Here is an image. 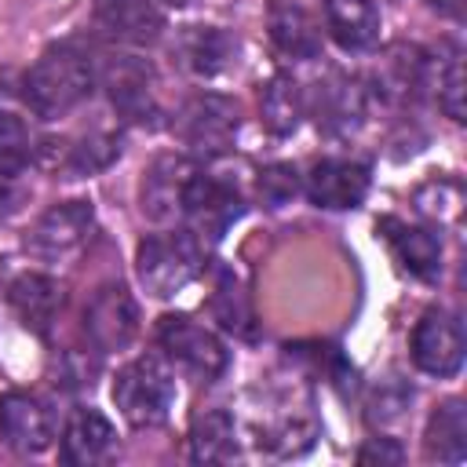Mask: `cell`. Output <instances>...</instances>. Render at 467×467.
Returning a JSON list of instances; mask_svg holds the SVG:
<instances>
[{"label":"cell","mask_w":467,"mask_h":467,"mask_svg":"<svg viewBox=\"0 0 467 467\" xmlns=\"http://www.w3.org/2000/svg\"><path fill=\"white\" fill-rule=\"evenodd\" d=\"M91 88H95V62L84 47L69 40L47 47L22 77V99L44 120L73 113L91 95Z\"/></svg>","instance_id":"6da1fadb"},{"label":"cell","mask_w":467,"mask_h":467,"mask_svg":"<svg viewBox=\"0 0 467 467\" xmlns=\"http://www.w3.org/2000/svg\"><path fill=\"white\" fill-rule=\"evenodd\" d=\"M113 405L135 431L161 427L175 405V376L157 354L128 361L113 379Z\"/></svg>","instance_id":"7a4b0ae2"},{"label":"cell","mask_w":467,"mask_h":467,"mask_svg":"<svg viewBox=\"0 0 467 467\" xmlns=\"http://www.w3.org/2000/svg\"><path fill=\"white\" fill-rule=\"evenodd\" d=\"M139 281L150 296L157 299H171L179 296L204 266V244L182 226V230H168V234H150L139 244Z\"/></svg>","instance_id":"3957f363"},{"label":"cell","mask_w":467,"mask_h":467,"mask_svg":"<svg viewBox=\"0 0 467 467\" xmlns=\"http://www.w3.org/2000/svg\"><path fill=\"white\" fill-rule=\"evenodd\" d=\"M241 212H244L241 193L230 182H223V179H215L201 168L193 171V179L186 186V197H182V223L204 248L215 244L241 219Z\"/></svg>","instance_id":"277c9868"},{"label":"cell","mask_w":467,"mask_h":467,"mask_svg":"<svg viewBox=\"0 0 467 467\" xmlns=\"http://www.w3.org/2000/svg\"><path fill=\"white\" fill-rule=\"evenodd\" d=\"M95 230V208L88 201H62L47 208L26 234V248L44 263H66L84 252Z\"/></svg>","instance_id":"5b68a950"},{"label":"cell","mask_w":467,"mask_h":467,"mask_svg":"<svg viewBox=\"0 0 467 467\" xmlns=\"http://www.w3.org/2000/svg\"><path fill=\"white\" fill-rule=\"evenodd\" d=\"M157 343L161 350L193 379H215L226 368V347L193 317L186 314H168L157 325Z\"/></svg>","instance_id":"8992f818"},{"label":"cell","mask_w":467,"mask_h":467,"mask_svg":"<svg viewBox=\"0 0 467 467\" xmlns=\"http://www.w3.org/2000/svg\"><path fill=\"white\" fill-rule=\"evenodd\" d=\"M412 361L427 376H456L463 365V325L452 310H427L412 328Z\"/></svg>","instance_id":"52a82bcc"},{"label":"cell","mask_w":467,"mask_h":467,"mask_svg":"<svg viewBox=\"0 0 467 467\" xmlns=\"http://www.w3.org/2000/svg\"><path fill=\"white\" fill-rule=\"evenodd\" d=\"M179 135L197 153H226L237 135V106L223 95H197L179 113Z\"/></svg>","instance_id":"ba28073f"},{"label":"cell","mask_w":467,"mask_h":467,"mask_svg":"<svg viewBox=\"0 0 467 467\" xmlns=\"http://www.w3.org/2000/svg\"><path fill=\"white\" fill-rule=\"evenodd\" d=\"M84 328L99 350H124L139 332V310L128 288L102 285L84 310Z\"/></svg>","instance_id":"9c48e42d"},{"label":"cell","mask_w":467,"mask_h":467,"mask_svg":"<svg viewBox=\"0 0 467 467\" xmlns=\"http://www.w3.org/2000/svg\"><path fill=\"white\" fill-rule=\"evenodd\" d=\"M0 438L15 452H44L55 438L51 412L44 409L40 398L26 390H7L0 398Z\"/></svg>","instance_id":"30bf717a"},{"label":"cell","mask_w":467,"mask_h":467,"mask_svg":"<svg viewBox=\"0 0 467 467\" xmlns=\"http://www.w3.org/2000/svg\"><path fill=\"white\" fill-rule=\"evenodd\" d=\"M193 171H197V164L186 157H175V153L157 157L142 179V212L153 223L182 219V197H186Z\"/></svg>","instance_id":"8fae6325"},{"label":"cell","mask_w":467,"mask_h":467,"mask_svg":"<svg viewBox=\"0 0 467 467\" xmlns=\"http://www.w3.org/2000/svg\"><path fill=\"white\" fill-rule=\"evenodd\" d=\"M95 26L120 44L146 47L161 36L164 15L153 0H95Z\"/></svg>","instance_id":"7c38bea8"},{"label":"cell","mask_w":467,"mask_h":467,"mask_svg":"<svg viewBox=\"0 0 467 467\" xmlns=\"http://www.w3.org/2000/svg\"><path fill=\"white\" fill-rule=\"evenodd\" d=\"M368 193V168L358 161H317L306 175V197L317 208H358Z\"/></svg>","instance_id":"4fadbf2b"},{"label":"cell","mask_w":467,"mask_h":467,"mask_svg":"<svg viewBox=\"0 0 467 467\" xmlns=\"http://www.w3.org/2000/svg\"><path fill=\"white\" fill-rule=\"evenodd\" d=\"M106 91L113 109L124 120L135 124H150L157 117V95H153V73L150 66L135 62V58H117L106 69Z\"/></svg>","instance_id":"5bb4252c"},{"label":"cell","mask_w":467,"mask_h":467,"mask_svg":"<svg viewBox=\"0 0 467 467\" xmlns=\"http://www.w3.org/2000/svg\"><path fill=\"white\" fill-rule=\"evenodd\" d=\"M113 445H117V431L99 409H77L62 431V460L77 467L109 460Z\"/></svg>","instance_id":"9a60e30c"},{"label":"cell","mask_w":467,"mask_h":467,"mask_svg":"<svg viewBox=\"0 0 467 467\" xmlns=\"http://www.w3.org/2000/svg\"><path fill=\"white\" fill-rule=\"evenodd\" d=\"M379 230H383V237L390 241L398 263H401L409 274H416V277H423V281H434V277L441 274V241H438L434 230H427V226H409V223H398V219H383Z\"/></svg>","instance_id":"2e32d148"},{"label":"cell","mask_w":467,"mask_h":467,"mask_svg":"<svg viewBox=\"0 0 467 467\" xmlns=\"http://www.w3.org/2000/svg\"><path fill=\"white\" fill-rule=\"evenodd\" d=\"M270 40L281 55L292 58H317L321 51V29L310 18V11L296 0H274L270 4Z\"/></svg>","instance_id":"e0dca14e"},{"label":"cell","mask_w":467,"mask_h":467,"mask_svg":"<svg viewBox=\"0 0 467 467\" xmlns=\"http://www.w3.org/2000/svg\"><path fill=\"white\" fill-rule=\"evenodd\" d=\"M7 299H11L18 321H22L29 332L47 336V328H51L58 306H62V288H58V281H51V277H44V274H22V277L11 281Z\"/></svg>","instance_id":"ac0fdd59"},{"label":"cell","mask_w":467,"mask_h":467,"mask_svg":"<svg viewBox=\"0 0 467 467\" xmlns=\"http://www.w3.org/2000/svg\"><path fill=\"white\" fill-rule=\"evenodd\" d=\"M325 26L347 51H365L379 36V11L372 0H325Z\"/></svg>","instance_id":"d6986e66"},{"label":"cell","mask_w":467,"mask_h":467,"mask_svg":"<svg viewBox=\"0 0 467 467\" xmlns=\"http://www.w3.org/2000/svg\"><path fill=\"white\" fill-rule=\"evenodd\" d=\"M317 124L328 131H350L365 113V91L358 80L332 73L325 84H317Z\"/></svg>","instance_id":"ffe728a7"},{"label":"cell","mask_w":467,"mask_h":467,"mask_svg":"<svg viewBox=\"0 0 467 467\" xmlns=\"http://www.w3.org/2000/svg\"><path fill=\"white\" fill-rule=\"evenodd\" d=\"M427 456L441 463H463L467 456V409L460 398H449L434 409L427 423Z\"/></svg>","instance_id":"44dd1931"},{"label":"cell","mask_w":467,"mask_h":467,"mask_svg":"<svg viewBox=\"0 0 467 467\" xmlns=\"http://www.w3.org/2000/svg\"><path fill=\"white\" fill-rule=\"evenodd\" d=\"M237 55V44L230 33L215 29V26H197L182 36V62L190 73L197 77H215L230 66V58Z\"/></svg>","instance_id":"7402d4cb"},{"label":"cell","mask_w":467,"mask_h":467,"mask_svg":"<svg viewBox=\"0 0 467 467\" xmlns=\"http://www.w3.org/2000/svg\"><path fill=\"white\" fill-rule=\"evenodd\" d=\"M190 456L197 463H230L237 456L234 416L223 412V409H212V412L197 416V423L190 431Z\"/></svg>","instance_id":"603a6c76"},{"label":"cell","mask_w":467,"mask_h":467,"mask_svg":"<svg viewBox=\"0 0 467 467\" xmlns=\"http://www.w3.org/2000/svg\"><path fill=\"white\" fill-rule=\"evenodd\" d=\"M259 109H263V124H266L274 135H288V131H296V124H299L303 109H306V99H303L299 84H296L288 73H277V77H270V84L263 88Z\"/></svg>","instance_id":"cb8c5ba5"},{"label":"cell","mask_w":467,"mask_h":467,"mask_svg":"<svg viewBox=\"0 0 467 467\" xmlns=\"http://www.w3.org/2000/svg\"><path fill=\"white\" fill-rule=\"evenodd\" d=\"M29 161H33V135H29V128L15 113L0 109V175L11 179Z\"/></svg>","instance_id":"d4e9b609"},{"label":"cell","mask_w":467,"mask_h":467,"mask_svg":"<svg viewBox=\"0 0 467 467\" xmlns=\"http://www.w3.org/2000/svg\"><path fill=\"white\" fill-rule=\"evenodd\" d=\"M117 153H120V146H117L113 135H91V139H80V142L69 150L66 168H69V175H95V171H102Z\"/></svg>","instance_id":"484cf974"},{"label":"cell","mask_w":467,"mask_h":467,"mask_svg":"<svg viewBox=\"0 0 467 467\" xmlns=\"http://www.w3.org/2000/svg\"><path fill=\"white\" fill-rule=\"evenodd\" d=\"M215 314H219V321H223V328H230V332H241V336H252V314H248V303H244V296H241V288H237V281L226 274L223 281H219V296H215Z\"/></svg>","instance_id":"4316f807"},{"label":"cell","mask_w":467,"mask_h":467,"mask_svg":"<svg viewBox=\"0 0 467 467\" xmlns=\"http://www.w3.org/2000/svg\"><path fill=\"white\" fill-rule=\"evenodd\" d=\"M438 102L445 106V113L452 120H463V62H460V51L449 55L445 73L438 77Z\"/></svg>","instance_id":"83f0119b"},{"label":"cell","mask_w":467,"mask_h":467,"mask_svg":"<svg viewBox=\"0 0 467 467\" xmlns=\"http://www.w3.org/2000/svg\"><path fill=\"white\" fill-rule=\"evenodd\" d=\"M299 190V179H296V168L292 164H274V168H266L263 175H259V193H263V201L266 204H285L292 193Z\"/></svg>","instance_id":"f1b7e54d"},{"label":"cell","mask_w":467,"mask_h":467,"mask_svg":"<svg viewBox=\"0 0 467 467\" xmlns=\"http://www.w3.org/2000/svg\"><path fill=\"white\" fill-rule=\"evenodd\" d=\"M358 460L361 463H401V449L390 438H372L368 445H361Z\"/></svg>","instance_id":"f546056e"},{"label":"cell","mask_w":467,"mask_h":467,"mask_svg":"<svg viewBox=\"0 0 467 467\" xmlns=\"http://www.w3.org/2000/svg\"><path fill=\"white\" fill-rule=\"evenodd\" d=\"M4 204H7V179L0 175V212H4Z\"/></svg>","instance_id":"4dcf8cb0"},{"label":"cell","mask_w":467,"mask_h":467,"mask_svg":"<svg viewBox=\"0 0 467 467\" xmlns=\"http://www.w3.org/2000/svg\"><path fill=\"white\" fill-rule=\"evenodd\" d=\"M164 4H171V7H182V4H190V0H164Z\"/></svg>","instance_id":"1f68e13d"}]
</instances>
